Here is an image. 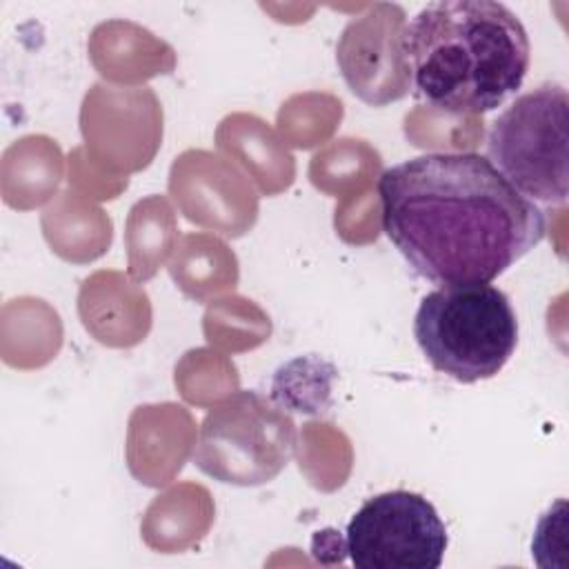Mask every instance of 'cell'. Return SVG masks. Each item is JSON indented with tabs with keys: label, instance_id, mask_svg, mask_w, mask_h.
Instances as JSON below:
<instances>
[{
	"label": "cell",
	"instance_id": "obj_1",
	"mask_svg": "<svg viewBox=\"0 0 569 569\" xmlns=\"http://www.w3.org/2000/svg\"><path fill=\"white\" fill-rule=\"evenodd\" d=\"M382 231L420 278L489 284L538 247L542 209L476 151H436L378 180Z\"/></svg>",
	"mask_w": 569,
	"mask_h": 569
},
{
	"label": "cell",
	"instance_id": "obj_2",
	"mask_svg": "<svg viewBox=\"0 0 569 569\" xmlns=\"http://www.w3.org/2000/svg\"><path fill=\"white\" fill-rule=\"evenodd\" d=\"M416 96L453 116L502 107L525 82L531 44L520 18L496 0H438L400 31Z\"/></svg>",
	"mask_w": 569,
	"mask_h": 569
},
{
	"label": "cell",
	"instance_id": "obj_3",
	"mask_svg": "<svg viewBox=\"0 0 569 569\" xmlns=\"http://www.w3.org/2000/svg\"><path fill=\"white\" fill-rule=\"evenodd\" d=\"M425 360L447 378L473 385L498 376L518 347V318L493 284H449L429 291L413 318Z\"/></svg>",
	"mask_w": 569,
	"mask_h": 569
},
{
	"label": "cell",
	"instance_id": "obj_4",
	"mask_svg": "<svg viewBox=\"0 0 569 569\" xmlns=\"http://www.w3.org/2000/svg\"><path fill=\"white\" fill-rule=\"evenodd\" d=\"M489 162L529 200L565 204L569 196V93L545 82L518 96L487 133Z\"/></svg>",
	"mask_w": 569,
	"mask_h": 569
},
{
	"label": "cell",
	"instance_id": "obj_5",
	"mask_svg": "<svg viewBox=\"0 0 569 569\" xmlns=\"http://www.w3.org/2000/svg\"><path fill=\"white\" fill-rule=\"evenodd\" d=\"M296 442V422L280 405L258 391H236L207 411L193 462L218 482L256 487L287 467Z\"/></svg>",
	"mask_w": 569,
	"mask_h": 569
},
{
	"label": "cell",
	"instance_id": "obj_6",
	"mask_svg": "<svg viewBox=\"0 0 569 569\" xmlns=\"http://www.w3.org/2000/svg\"><path fill=\"white\" fill-rule=\"evenodd\" d=\"M447 545L438 509L416 491L378 493L347 525V553L358 569H438Z\"/></svg>",
	"mask_w": 569,
	"mask_h": 569
}]
</instances>
